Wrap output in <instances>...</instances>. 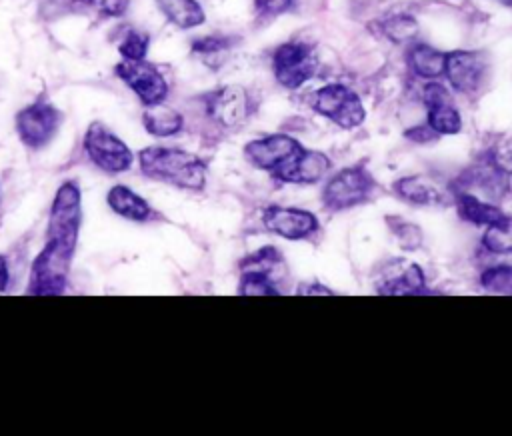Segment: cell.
Returning a JSON list of instances; mask_svg holds the SVG:
<instances>
[{
  "instance_id": "obj_1",
  "label": "cell",
  "mask_w": 512,
  "mask_h": 436,
  "mask_svg": "<svg viewBox=\"0 0 512 436\" xmlns=\"http://www.w3.org/2000/svg\"><path fill=\"white\" fill-rule=\"evenodd\" d=\"M80 230V190L64 182L52 202L46 246L36 256L30 274V294H60L66 288L70 260Z\"/></svg>"
},
{
  "instance_id": "obj_2",
  "label": "cell",
  "mask_w": 512,
  "mask_h": 436,
  "mask_svg": "<svg viewBox=\"0 0 512 436\" xmlns=\"http://www.w3.org/2000/svg\"><path fill=\"white\" fill-rule=\"evenodd\" d=\"M140 168L146 176L170 182L186 190H202L206 184V164L184 150L146 148L140 152Z\"/></svg>"
},
{
  "instance_id": "obj_3",
  "label": "cell",
  "mask_w": 512,
  "mask_h": 436,
  "mask_svg": "<svg viewBox=\"0 0 512 436\" xmlns=\"http://www.w3.org/2000/svg\"><path fill=\"white\" fill-rule=\"evenodd\" d=\"M374 190L372 176L360 168L350 166L334 174L322 192V200L330 210H344L362 204Z\"/></svg>"
},
{
  "instance_id": "obj_4",
  "label": "cell",
  "mask_w": 512,
  "mask_h": 436,
  "mask_svg": "<svg viewBox=\"0 0 512 436\" xmlns=\"http://www.w3.org/2000/svg\"><path fill=\"white\" fill-rule=\"evenodd\" d=\"M312 106L318 114L336 122L340 128H356L364 120V106L360 98L342 84H328L320 88L312 98Z\"/></svg>"
},
{
  "instance_id": "obj_5",
  "label": "cell",
  "mask_w": 512,
  "mask_h": 436,
  "mask_svg": "<svg viewBox=\"0 0 512 436\" xmlns=\"http://www.w3.org/2000/svg\"><path fill=\"white\" fill-rule=\"evenodd\" d=\"M84 148L90 160L106 172H124L132 164V152L128 146L102 124H92L88 128Z\"/></svg>"
},
{
  "instance_id": "obj_6",
  "label": "cell",
  "mask_w": 512,
  "mask_h": 436,
  "mask_svg": "<svg viewBox=\"0 0 512 436\" xmlns=\"http://www.w3.org/2000/svg\"><path fill=\"white\" fill-rule=\"evenodd\" d=\"M274 74L276 80L286 88H298L312 78L316 70V58L312 48L306 44L288 42L274 52Z\"/></svg>"
},
{
  "instance_id": "obj_7",
  "label": "cell",
  "mask_w": 512,
  "mask_h": 436,
  "mask_svg": "<svg viewBox=\"0 0 512 436\" xmlns=\"http://www.w3.org/2000/svg\"><path fill=\"white\" fill-rule=\"evenodd\" d=\"M118 78H122L146 106L160 104L168 94V84L156 66L144 60H126L116 66Z\"/></svg>"
},
{
  "instance_id": "obj_8",
  "label": "cell",
  "mask_w": 512,
  "mask_h": 436,
  "mask_svg": "<svg viewBox=\"0 0 512 436\" xmlns=\"http://www.w3.org/2000/svg\"><path fill=\"white\" fill-rule=\"evenodd\" d=\"M58 122H60V112L54 106L46 102H36L18 112L16 130L20 140L26 146L40 148L52 138V134L58 128Z\"/></svg>"
},
{
  "instance_id": "obj_9",
  "label": "cell",
  "mask_w": 512,
  "mask_h": 436,
  "mask_svg": "<svg viewBox=\"0 0 512 436\" xmlns=\"http://www.w3.org/2000/svg\"><path fill=\"white\" fill-rule=\"evenodd\" d=\"M376 292L388 296H412L426 292V278L418 264L396 258L388 262L376 280Z\"/></svg>"
},
{
  "instance_id": "obj_10",
  "label": "cell",
  "mask_w": 512,
  "mask_h": 436,
  "mask_svg": "<svg viewBox=\"0 0 512 436\" xmlns=\"http://www.w3.org/2000/svg\"><path fill=\"white\" fill-rule=\"evenodd\" d=\"M264 226L286 240H302L318 230V218L302 208L268 206L262 212Z\"/></svg>"
},
{
  "instance_id": "obj_11",
  "label": "cell",
  "mask_w": 512,
  "mask_h": 436,
  "mask_svg": "<svg viewBox=\"0 0 512 436\" xmlns=\"http://www.w3.org/2000/svg\"><path fill=\"white\" fill-rule=\"evenodd\" d=\"M486 74V62L478 52L456 50L446 54L444 76L462 94H474Z\"/></svg>"
},
{
  "instance_id": "obj_12",
  "label": "cell",
  "mask_w": 512,
  "mask_h": 436,
  "mask_svg": "<svg viewBox=\"0 0 512 436\" xmlns=\"http://www.w3.org/2000/svg\"><path fill=\"white\" fill-rule=\"evenodd\" d=\"M328 170H330V160L322 152L300 148L296 154H292L272 172L282 182L314 184L320 178H324Z\"/></svg>"
},
{
  "instance_id": "obj_13",
  "label": "cell",
  "mask_w": 512,
  "mask_h": 436,
  "mask_svg": "<svg viewBox=\"0 0 512 436\" xmlns=\"http://www.w3.org/2000/svg\"><path fill=\"white\" fill-rule=\"evenodd\" d=\"M300 148L302 146L286 134H270V136L248 142L244 148V154L248 162H252L256 168L272 172L292 154H296Z\"/></svg>"
},
{
  "instance_id": "obj_14",
  "label": "cell",
  "mask_w": 512,
  "mask_h": 436,
  "mask_svg": "<svg viewBox=\"0 0 512 436\" xmlns=\"http://www.w3.org/2000/svg\"><path fill=\"white\" fill-rule=\"evenodd\" d=\"M248 94L242 86H224L206 100V110L214 122L226 128L238 126L248 116Z\"/></svg>"
},
{
  "instance_id": "obj_15",
  "label": "cell",
  "mask_w": 512,
  "mask_h": 436,
  "mask_svg": "<svg viewBox=\"0 0 512 436\" xmlns=\"http://www.w3.org/2000/svg\"><path fill=\"white\" fill-rule=\"evenodd\" d=\"M394 192L416 206H428V204H444L448 198L446 188H442L438 182H434L428 176L414 174V176H404L394 182Z\"/></svg>"
},
{
  "instance_id": "obj_16",
  "label": "cell",
  "mask_w": 512,
  "mask_h": 436,
  "mask_svg": "<svg viewBox=\"0 0 512 436\" xmlns=\"http://www.w3.org/2000/svg\"><path fill=\"white\" fill-rule=\"evenodd\" d=\"M456 210H458L460 218H464L466 222H472L476 226H492V224L500 222L502 218H506V214L498 206L482 200L480 196H476L472 192H464V190L456 192Z\"/></svg>"
},
{
  "instance_id": "obj_17",
  "label": "cell",
  "mask_w": 512,
  "mask_h": 436,
  "mask_svg": "<svg viewBox=\"0 0 512 436\" xmlns=\"http://www.w3.org/2000/svg\"><path fill=\"white\" fill-rule=\"evenodd\" d=\"M408 66L416 76L426 80H436L444 76L446 54L428 44H414L408 50Z\"/></svg>"
},
{
  "instance_id": "obj_18",
  "label": "cell",
  "mask_w": 512,
  "mask_h": 436,
  "mask_svg": "<svg viewBox=\"0 0 512 436\" xmlns=\"http://www.w3.org/2000/svg\"><path fill=\"white\" fill-rule=\"evenodd\" d=\"M108 204L114 212L120 216L134 220V222H144L150 216V206L144 198H140L136 192H132L126 186H114L108 192Z\"/></svg>"
},
{
  "instance_id": "obj_19",
  "label": "cell",
  "mask_w": 512,
  "mask_h": 436,
  "mask_svg": "<svg viewBox=\"0 0 512 436\" xmlns=\"http://www.w3.org/2000/svg\"><path fill=\"white\" fill-rule=\"evenodd\" d=\"M158 6L178 28H194L204 22V12L196 0H158Z\"/></svg>"
},
{
  "instance_id": "obj_20",
  "label": "cell",
  "mask_w": 512,
  "mask_h": 436,
  "mask_svg": "<svg viewBox=\"0 0 512 436\" xmlns=\"http://www.w3.org/2000/svg\"><path fill=\"white\" fill-rule=\"evenodd\" d=\"M144 126L154 136H174L182 128V116L172 108L154 104L144 112Z\"/></svg>"
},
{
  "instance_id": "obj_21",
  "label": "cell",
  "mask_w": 512,
  "mask_h": 436,
  "mask_svg": "<svg viewBox=\"0 0 512 436\" xmlns=\"http://www.w3.org/2000/svg\"><path fill=\"white\" fill-rule=\"evenodd\" d=\"M428 126L440 136V134H456L462 126L458 110L446 102H438L428 106Z\"/></svg>"
},
{
  "instance_id": "obj_22",
  "label": "cell",
  "mask_w": 512,
  "mask_h": 436,
  "mask_svg": "<svg viewBox=\"0 0 512 436\" xmlns=\"http://www.w3.org/2000/svg\"><path fill=\"white\" fill-rule=\"evenodd\" d=\"M484 248L492 254H512V218H502L500 222L486 226Z\"/></svg>"
},
{
  "instance_id": "obj_23",
  "label": "cell",
  "mask_w": 512,
  "mask_h": 436,
  "mask_svg": "<svg viewBox=\"0 0 512 436\" xmlns=\"http://www.w3.org/2000/svg\"><path fill=\"white\" fill-rule=\"evenodd\" d=\"M238 292L244 296H276L280 294L278 282L258 272H242Z\"/></svg>"
},
{
  "instance_id": "obj_24",
  "label": "cell",
  "mask_w": 512,
  "mask_h": 436,
  "mask_svg": "<svg viewBox=\"0 0 512 436\" xmlns=\"http://www.w3.org/2000/svg\"><path fill=\"white\" fill-rule=\"evenodd\" d=\"M382 30L384 34L396 42V44H406L410 42L416 34H418V24L412 16L408 14H398V16H392L388 18L384 24H382Z\"/></svg>"
},
{
  "instance_id": "obj_25",
  "label": "cell",
  "mask_w": 512,
  "mask_h": 436,
  "mask_svg": "<svg viewBox=\"0 0 512 436\" xmlns=\"http://www.w3.org/2000/svg\"><path fill=\"white\" fill-rule=\"evenodd\" d=\"M388 226H390L392 234L396 236V242L400 244L402 250H416L422 244L424 236L416 224L394 216V218H388Z\"/></svg>"
},
{
  "instance_id": "obj_26",
  "label": "cell",
  "mask_w": 512,
  "mask_h": 436,
  "mask_svg": "<svg viewBox=\"0 0 512 436\" xmlns=\"http://www.w3.org/2000/svg\"><path fill=\"white\" fill-rule=\"evenodd\" d=\"M480 284L484 286V290L494 294H512V268L510 266L486 268L480 276Z\"/></svg>"
},
{
  "instance_id": "obj_27",
  "label": "cell",
  "mask_w": 512,
  "mask_h": 436,
  "mask_svg": "<svg viewBox=\"0 0 512 436\" xmlns=\"http://www.w3.org/2000/svg\"><path fill=\"white\" fill-rule=\"evenodd\" d=\"M118 50L126 60H144L148 50V36L138 30H128Z\"/></svg>"
},
{
  "instance_id": "obj_28",
  "label": "cell",
  "mask_w": 512,
  "mask_h": 436,
  "mask_svg": "<svg viewBox=\"0 0 512 436\" xmlns=\"http://www.w3.org/2000/svg\"><path fill=\"white\" fill-rule=\"evenodd\" d=\"M100 16H122L128 10V0H86Z\"/></svg>"
},
{
  "instance_id": "obj_29",
  "label": "cell",
  "mask_w": 512,
  "mask_h": 436,
  "mask_svg": "<svg viewBox=\"0 0 512 436\" xmlns=\"http://www.w3.org/2000/svg\"><path fill=\"white\" fill-rule=\"evenodd\" d=\"M486 158H488V162H490L498 172H502L504 176H512V150H508V148H498V150H492Z\"/></svg>"
},
{
  "instance_id": "obj_30",
  "label": "cell",
  "mask_w": 512,
  "mask_h": 436,
  "mask_svg": "<svg viewBox=\"0 0 512 436\" xmlns=\"http://www.w3.org/2000/svg\"><path fill=\"white\" fill-rule=\"evenodd\" d=\"M230 40L228 38H222V36H206V38H200L192 44V50L194 52H200V54H212V52H218V50H224L228 48Z\"/></svg>"
},
{
  "instance_id": "obj_31",
  "label": "cell",
  "mask_w": 512,
  "mask_h": 436,
  "mask_svg": "<svg viewBox=\"0 0 512 436\" xmlns=\"http://www.w3.org/2000/svg\"><path fill=\"white\" fill-rule=\"evenodd\" d=\"M254 4L262 14H280L292 6V0H254Z\"/></svg>"
},
{
  "instance_id": "obj_32",
  "label": "cell",
  "mask_w": 512,
  "mask_h": 436,
  "mask_svg": "<svg viewBox=\"0 0 512 436\" xmlns=\"http://www.w3.org/2000/svg\"><path fill=\"white\" fill-rule=\"evenodd\" d=\"M406 136H408L410 140H414V142H424V140L428 142V140H434L438 134L426 124V126H416V128L408 130Z\"/></svg>"
},
{
  "instance_id": "obj_33",
  "label": "cell",
  "mask_w": 512,
  "mask_h": 436,
  "mask_svg": "<svg viewBox=\"0 0 512 436\" xmlns=\"http://www.w3.org/2000/svg\"><path fill=\"white\" fill-rule=\"evenodd\" d=\"M8 284V266L6 260L0 256V290H4Z\"/></svg>"
},
{
  "instance_id": "obj_34",
  "label": "cell",
  "mask_w": 512,
  "mask_h": 436,
  "mask_svg": "<svg viewBox=\"0 0 512 436\" xmlns=\"http://www.w3.org/2000/svg\"><path fill=\"white\" fill-rule=\"evenodd\" d=\"M300 292H302V294H316V292H320V294H332L328 288H320V290H318V288H302Z\"/></svg>"
},
{
  "instance_id": "obj_35",
  "label": "cell",
  "mask_w": 512,
  "mask_h": 436,
  "mask_svg": "<svg viewBox=\"0 0 512 436\" xmlns=\"http://www.w3.org/2000/svg\"><path fill=\"white\" fill-rule=\"evenodd\" d=\"M498 2H502V4H508V6H512V0H498Z\"/></svg>"
}]
</instances>
